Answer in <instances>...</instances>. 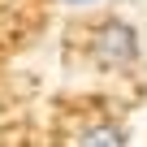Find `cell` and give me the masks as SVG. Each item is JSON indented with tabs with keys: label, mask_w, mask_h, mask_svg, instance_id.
Returning <instances> with one entry per match:
<instances>
[{
	"label": "cell",
	"mask_w": 147,
	"mask_h": 147,
	"mask_svg": "<svg viewBox=\"0 0 147 147\" xmlns=\"http://www.w3.org/2000/svg\"><path fill=\"white\" fill-rule=\"evenodd\" d=\"M65 9H91V5H100V0H61Z\"/></svg>",
	"instance_id": "cell-3"
},
{
	"label": "cell",
	"mask_w": 147,
	"mask_h": 147,
	"mask_svg": "<svg viewBox=\"0 0 147 147\" xmlns=\"http://www.w3.org/2000/svg\"><path fill=\"white\" fill-rule=\"evenodd\" d=\"M69 147H134V134H130V125H121L113 117H95L69 134Z\"/></svg>",
	"instance_id": "cell-2"
},
{
	"label": "cell",
	"mask_w": 147,
	"mask_h": 147,
	"mask_svg": "<svg viewBox=\"0 0 147 147\" xmlns=\"http://www.w3.org/2000/svg\"><path fill=\"white\" fill-rule=\"evenodd\" d=\"M91 65L100 74H130L138 69L143 61V30L130 22V18H104L95 30H91Z\"/></svg>",
	"instance_id": "cell-1"
}]
</instances>
